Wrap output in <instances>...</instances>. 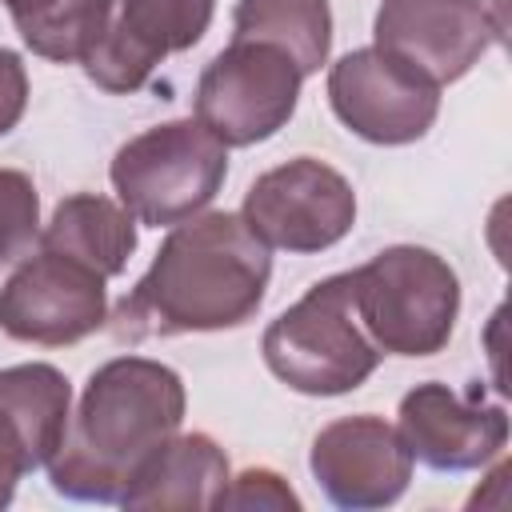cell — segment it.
I'll return each mask as SVG.
<instances>
[{"mask_svg": "<svg viewBox=\"0 0 512 512\" xmlns=\"http://www.w3.org/2000/svg\"><path fill=\"white\" fill-rule=\"evenodd\" d=\"M328 104L352 136L396 148L428 136L440 116V84L368 44L344 52L328 68Z\"/></svg>", "mask_w": 512, "mask_h": 512, "instance_id": "obj_8", "label": "cell"}, {"mask_svg": "<svg viewBox=\"0 0 512 512\" xmlns=\"http://www.w3.org/2000/svg\"><path fill=\"white\" fill-rule=\"evenodd\" d=\"M300 68L260 40H232L196 80V120L224 144L248 148L276 136L300 104Z\"/></svg>", "mask_w": 512, "mask_h": 512, "instance_id": "obj_6", "label": "cell"}, {"mask_svg": "<svg viewBox=\"0 0 512 512\" xmlns=\"http://www.w3.org/2000/svg\"><path fill=\"white\" fill-rule=\"evenodd\" d=\"M28 108V68L20 52L0 48V136H8Z\"/></svg>", "mask_w": 512, "mask_h": 512, "instance_id": "obj_21", "label": "cell"}, {"mask_svg": "<svg viewBox=\"0 0 512 512\" xmlns=\"http://www.w3.org/2000/svg\"><path fill=\"white\" fill-rule=\"evenodd\" d=\"M260 352L268 372L300 396L356 392L384 356L356 316L352 272L316 280L264 328Z\"/></svg>", "mask_w": 512, "mask_h": 512, "instance_id": "obj_3", "label": "cell"}, {"mask_svg": "<svg viewBox=\"0 0 512 512\" xmlns=\"http://www.w3.org/2000/svg\"><path fill=\"white\" fill-rule=\"evenodd\" d=\"M412 452L400 440L396 424L384 416L360 412V416H340L324 424L312 440L308 468L328 504L348 508V512H368V508H388L408 492L412 480Z\"/></svg>", "mask_w": 512, "mask_h": 512, "instance_id": "obj_11", "label": "cell"}, {"mask_svg": "<svg viewBox=\"0 0 512 512\" xmlns=\"http://www.w3.org/2000/svg\"><path fill=\"white\" fill-rule=\"evenodd\" d=\"M268 280V244L240 212H196L172 224L148 272L120 300L112 332L148 340L240 328L260 312Z\"/></svg>", "mask_w": 512, "mask_h": 512, "instance_id": "obj_1", "label": "cell"}, {"mask_svg": "<svg viewBox=\"0 0 512 512\" xmlns=\"http://www.w3.org/2000/svg\"><path fill=\"white\" fill-rule=\"evenodd\" d=\"M376 48L424 72L432 84H452L472 72L504 28L484 0H384L372 20Z\"/></svg>", "mask_w": 512, "mask_h": 512, "instance_id": "obj_12", "label": "cell"}, {"mask_svg": "<svg viewBox=\"0 0 512 512\" xmlns=\"http://www.w3.org/2000/svg\"><path fill=\"white\" fill-rule=\"evenodd\" d=\"M212 16L216 0H112L108 24L80 68L112 96L140 92L172 52L204 40Z\"/></svg>", "mask_w": 512, "mask_h": 512, "instance_id": "obj_10", "label": "cell"}, {"mask_svg": "<svg viewBox=\"0 0 512 512\" xmlns=\"http://www.w3.org/2000/svg\"><path fill=\"white\" fill-rule=\"evenodd\" d=\"M20 40L52 64H80L100 40L112 0H4Z\"/></svg>", "mask_w": 512, "mask_h": 512, "instance_id": "obj_18", "label": "cell"}, {"mask_svg": "<svg viewBox=\"0 0 512 512\" xmlns=\"http://www.w3.org/2000/svg\"><path fill=\"white\" fill-rule=\"evenodd\" d=\"M108 176L136 224L172 228L216 200L228 176V148L196 116H184L120 144Z\"/></svg>", "mask_w": 512, "mask_h": 512, "instance_id": "obj_5", "label": "cell"}, {"mask_svg": "<svg viewBox=\"0 0 512 512\" xmlns=\"http://www.w3.org/2000/svg\"><path fill=\"white\" fill-rule=\"evenodd\" d=\"M232 40L272 44L292 56L300 76H312L332 52V8L328 0H236Z\"/></svg>", "mask_w": 512, "mask_h": 512, "instance_id": "obj_17", "label": "cell"}, {"mask_svg": "<svg viewBox=\"0 0 512 512\" xmlns=\"http://www.w3.org/2000/svg\"><path fill=\"white\" fill-rule=\"evenodd\" d=\"M228 476V456L208 432H176L136 468L120 504L132 512L216 508Z\"/></svg>", "mask_w": 512, "mask_h": 512, "instance_id": "obj_14", "label": "cell"}, {"mask_svg": "<svg viewBox=\"0 0 512 512\" xmlns=\"http://www.w3.org/2000/svg\"><path fill=\"white\" fill-rule=\"evenodd\" d=\"M396 432L412 460L432 472H476L504 452L508 412L480 404V396H460L440 380H424L400 396Z\"/></svg>", "mask_w": 512, "mask_h": 512, "instance_id": "obj_13", "label": "cell"}, {"mask_svg": "<svg viewBox=\"0 0 512 512\" xmlns=\"http://www.w3.org/2000/svg\"><path fill=\"white\" fill-rule=\"evenodd\" d=\"M0 416L16 432L28 468H48L56 456L68 420H72V384L56 364L32 360L0 368Z\"/></svg>", "mask_w": 512, "mask_h": 512, "instance_id": "obj_16", "label": "cell"}, {"mask_svg": "<svg viewBox=\"0 0 512 512\" xmlns=\"http://www.w3.org/2000/svg\"><path fill=\"white\" fill-rule=\"evenodd\" d=\"M108 280L88 264L40 248L0 288V332L20 344L64 348L108 324Z\"/></svg>", "mask_w": 512, "mask_h": 512, "instance_id": "obj_9", "label": "cell"}, {"mask_svg": "<svg viewBox=\"0 0 512 512\" xmlns=\"http://www.w3.org/2000/svg\"><path fill=\"white\" fill-rule=\"evenodd\" d=\"M216 508H272V512H296L300 496L288 488V480L272 468H244L240 476H228Z\"/></svg>", "mask_w": 512, "mask_h": 512, "instance_id": "obj_20", "label": "cell"}, {"mask_svg": "<svg viewBox=\"0 0 512 512\" xmlns=\"http://www.w3.org/2000/svg\"><path fill=\"white\" fill-rule=\"evenodd\" d=\"M36 240L40 248L72 256L104 280H112L128 268L136 252V216L112 196L76 192L52 208V220L36 232Z\"/></svg>", "mask_w": 512, "mask_h": 512, "instance_id": "obj_15", "label": "cell"}, {"mask_svg": "<svg viewBox=\"0 0 512 512\" xmlns=\"http://www.w3.org/2000/svg\"><path fill=\"white\" fill-rule=\"evenodd\" d=\"M240 216L268 248L308 256L340 244L352 232L356 192L332 164L296 156L252 180Z\"/></svg>", "mask_w": 512, "mask_h": 512, "instance_id": "obj_7", "label": "cell"}, {"mask_svg": "<svg viewBox=\"0 0 512 512\" xmlns=\"http://www.w3.org/2000/svg\"><path fill=\"white\" fill-rule=\"evenodd\" d=\"M28 472H32V468H28V456H24L20 440H16V432L8 428V420L0 416V508L12 504L16 484H20V476H28Z\"/></svg>", "mask_w": 512, "mask_h": 512, "instance_id": "obj_22", "label": "cell"}, {"mask_svg": "<svg viewBox=\"0 0 512 512\" xmlns=\"http://www.w3.org/2000/svg\"><path fill=\"white\" fill-rule=\"evenodd\" d=\"M352 300L384 356H436L460 316V276L432 248L392 244L352 268Z\"/></svg>", "mask_w": 512, "mask_h": 512, "instance_id": "obj_4", "label": "cell"}, {"mask_svg": "<svg viewBox=\"0 0 512 512\" xmlns=\"http://www.w3.org/2000/svg\"><path fill=\"white\" fill-rule=\"evenodd\" d=\"M40 232V192L28 172L0 168V264L16 260Z\"/></svg>", "mask_w": 512, "mask_h": 512, "instance_id": "obj_19", "label": "cell"}, {"mask_svg": "<svg viewBox=\"0 0 512 512\" xmlns=\"http://www.w3.org/2000/svg\"><path fill=\"white\" fill-rule=\"evenodd\" d=\"M184 408L188 396L176 368L148 356L104 360L48 460L52 488L84 504H120L136 468L180 432Z\"/></svg>", "mask_w": 512, "mask_h": 512, "instance_id": "obj_2", "label": "cell"}]
</instances>
